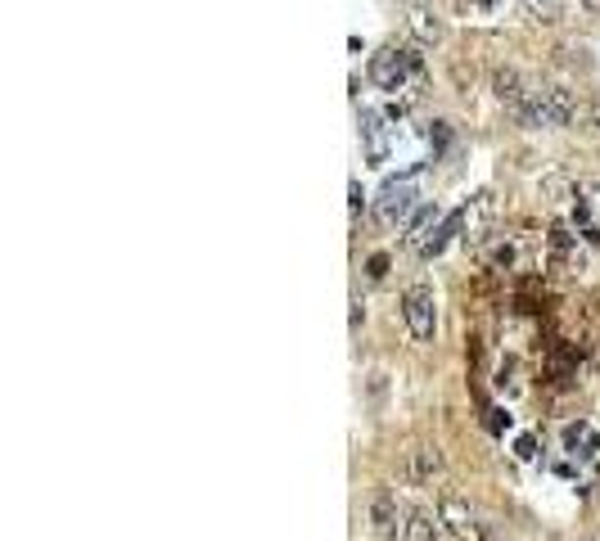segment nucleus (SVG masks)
<instances>
[{
    "instance_id": "obj_16",
    "label": "nucleus",
    "mask_w": 600,
    "mask_h": 541,
    "mask_svg": "<svg viewBox=\"0 0 600 541\" xmlns=\"http://www.w3.org/2000/svg\"><path fill=\"white\" fill-rule=\"evenodd\" d=\"M515 451H520L524 461H533V456H537V442H533V438H520V442H515Z\"/></svg>"
},
{
    "instance_id": "obj_19",
    "label": "nucleus",
    "mask_w": 600,
    "mask_h": 541,
    "mask_svg": "<svg viewBox=\"0 0 600 541\" xmlns=\"http://www.w3.org/2000/svg\"><path fill=\"white\" fill-rule=\"evenodd\" d=\"M591 117H596V127H600V90H596V100H591Z\"/></svg>"
},
{
    "instance_id": "obj_9",
    "label": "nucleus",
    "mask_w": 600,
    "mask_h": 541,
    "mask_svg": "<svg viewBox=\"0 0 600 541\" xmlns=\"http://www.w3.org/2000/svg\"><path fill=\"white\" fill-rule=\"evenodd\" d=\"M371 528H375L379 537H398V532H407V509L398 505L393 492H375V496H371Z\"/></svg>"
},
{
    "instance_id": "obj_15",
    "label": "nucleus",
    "mask_w": 600,
    "mask_h": 541,
    "mask_svg": "<svg viewBox=\"0 0 600 541\" xmlns=\"http://www.w3.org/2000/svg\"><path fill=\"white\" fill-rule=\"evenodd\" d=\"M434 217H438V207H429V203H425V207H415V213L407 217V239H411V244H420V239H425L420 230H425Z\"/></svg>"
},
{
    "instance_id": "obj_18",
    "label": "nucleus",
    "mask_w": 600,
    "mask_h": 541,
    "mask_svg": "<svg viewBox=\"0 0 600 541\" xmlns=\"http://www.w3.org/2000/svg\"><path fill=\"white\" fill-rule=\"evenodd\" d=\"M384 266H388V257H384V253H375V257H371V276H375V280L384 276Z\"/></svg>"
},
{
    "instance_id": "obj_7",
    "label": "nucleus",
    "mask_w": 600,
    "mask_h": 541,
    "mask_svg": "<svg viewBox=\"0 0 600 541\" xmlns=\"http://www.w3.org/2000/svg\"><path fill=\"white\" fill-rule=\"evenodd\" d=\"M457 217H461V239H465V244H484V235H488V226H492V217H497L492 190H478Z\"/></svg>"
},
{
    "instance_id": "obj_1",
    "label": "nucleus",
    "mask_w": 600,
    "mask_h": 541,
    "mask_svg": "<svg viewBox=\"0 0 600 541\" xmlns=\"http://www.w3.org/2000/svg\"><path fill=\"white\" fill-rule=\"evenodd\" d=\"M524 127H568L578 117V96L568 86H555V81H542L528 90L524 109L515 113Z\"/></svg>"
},
{
    "instance_id": "obj_2",
    "label": "nucleus",
    "mask_w": 600,
    "mask_h": 541,
    "mask_svg": "<svg viewBox=\"0 0 600 541\" xmlns=\"http://www.w3.org/2000/svg\"><path fill=\"white\" fill-rule=\"evenodd\" d=\"M371 81L379 90H407L420 81V54L411 46H384L371 54Z\"/></svg>"
},
{
    "instance_id": "obj_10",
    "label": "nucleus",
    "mask_w": 600,
    "mask_h": 541,
    "mask_svg": "<svg viewBox=\"0 0 600 541\" xmlns=\"http://www.w3.org/2000/svg\"><path fill=\"white\" fill-rule=\"evenodd\" d=\"M438 474H442V451L434 442H415L407 451V478L411 483H434Z\"/></svg>"
},
{
    "instance_id": "obj_11",
    "label": "nucleus",
    "mask_w": 600,
    "mask_h": 541,
    "mask_svg": "<svg viewBox=\"0 0 600 541\" xmlns=\"http://www.w3.org/2000/svg\"><path fill=\"white\" fill-rule=\"evenodd\" d=\"M492 90H497V100H501L510 113H520L524 100H528V90H533V81H524L520 68H497V73H492Z\"/></svg>"
},
{
    "instance_id": "obj_5",
    "label": "nucleus",
    "mask_w": 600,
    "mask_h": 541,
    "mask_svg": "<svg viewBox=\"0 0 600 541\" xmlns=\"http://www.w3.org/2000/svg\"><path fill=\"white\" fill-rule=\"evenodd\" d=\"M411 176H415V172H407V176H398V180H388V186L379 190L375 217H379L384 226H398V222H407V217L415 213V186H411Z\"/></svg>"
},
{
    "instance_id": "obj_17",
    "label": "nucleus",
    "mask_w": 600,
    "mask_h": 541,
    "mask_svg": "<svg viewBox=\"0 0 600 541\" xmlns=\"http://www.w3.org/2000/svg\"><path fill=\"white\" fill-rule=\"evenodd\" d=\"M362 207H366V194H362V186L352 180V213H362Z\"/></svg>"
},
{
    "instance_id": "obj_22",
    "label": "nucleus",
    "mask_w": 600,
    "mask_h": 541,
    "mask_svg": "<svg viewBox=\"0 0 600 541\" xmlns=\"http://www.w3.org/2000/svg\"><path fill=\"white\" fill-rule=\"evenodd\" d=\"M596 199H600V186H596Z\"/></svg>"
},
{
    "instance_id": "obj_13",
    "label": "nucleus",
    "mask_w": 600,
    "mask_h": 541,
    "mask_svg": "<svg viewBox=\"0 0 600 541\" xmlns=\"http://www.w3.org/2000/svg\"><path fill=\"white\" fill-rule=\"evenodd\" d=\"M564 451H568V456L591 461L596 451H600V433H596L591 425H568V429H564Z\"/></svg>"
},
{
    "instance_id": "obj_14",
    "label": "nucleus",
    "mask_w": 600,
    "mask_h": 541,
    "mask_svg": "<svg viewBox=\"0 0 600 541\" xmlns=\"http://www.w3.org/2000/svg\"><path fill=\"white\" fill-rule=\"evenodd\" d=\"M524 10H528V18H537V23H555V18L564 14V0H524Z\"/></svg>"
},
{
    "instance_id": "obj_20",
    "label": "nucleus",
    "mask_w": 600,
    "mask_h": 541,
    "mask_svg": "<svg viewBox=\"0 0 600 541\" xmlns=\"http://www.w3.org/2000/svg\"><path fill=\"white\" fill-rule=\"evenodd\" d=\"M583 5H587V14H596V18H600V0H583Z\"/></svg>"
},
{
    "instance_id": "obj_6",
    "label": "nucleus",
    "mask_w": 600,
    "mask_h": 541,
    "mask_svg": "<svg viewBox=\"0 0 600 541\" xmlns=\"http://www.w3.org/2000/svg\"><path fill=\"white\" fill-rule=\"evenodd\" d=\"M407 5V33L415 37V46H438L447 37V23L438 18L434 0H402Z\"/></svg>"
},
{
    "instance_id": "obj_21",
    "label": "nucleus",
    "mask_w": 600,
    "mask_h": 541,
    "mask_svg": "<svg viewBox=\"0 0 600 541\" xmlns=\"http://www.w3.org/2000/svg\"><path fill=\"white\" fill-rule=\"evenodd\" d=\"M474 5H497V0H474Z\"/></svg>"
},
{
    "instance_id": "obj_8",
    "label": "nucleus",
    "mask_w": 600,
    "mask_h": 541,
    "mask_svg": "<svg viewBox=\"0 0 600 541\" xmlns=\"http://www.w3.org/2000/svg\"><path fill=\"white\" fill-rule=\"evenodd\" d=\"M388 113L379 109H362V144H366V163L384 167L388 163Z\"/></svg>"
},
{
    "instance_id": "obj_3",
    "label": "nucleus",
    "mask_w": 600,
    "mask_h": 541,
    "mask_svg": "<svg viewBox=\"0 0 600 541\" xmlns=\"http://www.w3.org/2000/svg\"><path fill=\"white\" fill-rule=\"evenodd\" d=\"M438 515H442V524H447V532H452L457 541H501L497 532H492V524L478 515V509L470 505V501H461V496H452L447 492L442 501H438Z\"/></svg>"
},
{
    "instance_id": "obj_4",
    "label": "nucleus",
    "mask_w": 600,
    "mask_h": 541,
    "mask_svg": "<svg viewBox=\"0 0 600 541\" xmlns=\"http://www.w3.org/2000/svg\"><path fill=\"white\" fill-rule=\"evenodd\" d=\"M402 320L411 329L415 343H434L438 335V298H434V285H411L402 293Z\"/></svg>"
},
{
    "instance_id": "obj_12",
    "label": "nucleus",
    "mask_w": 600,
    "mask_h": 541,
    "mask_svg": "<svg viewBox=\"0 0 600 541\" xmlns=\"http://www.w3.org/2000/svg\"><path fill=\"white\" fill-rule=\"evenodd\" d=\"M402 537H407V541H442V537H447V524H442L438 509L415 505V509H407V532H402Z\"/></svg>"
}]
</instances>
